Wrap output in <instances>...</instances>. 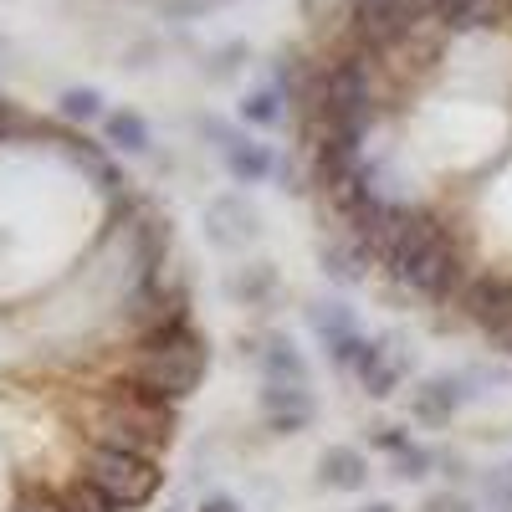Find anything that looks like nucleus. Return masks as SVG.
I'll return each instance as SVG.
<instances>
[{
    "label": "nucleus",
    "mask_w": 512,
    "mask_h": 512,
    "mask_svg": "<svg viewBox=\"0 0 512 512\" xmlns=\"http://www.w3.org/2000/svg\"><path fill=\"white\" fill-rule=\"evenodd\" d=\"M303 318H308V328L318 333V344H338V338H349V333H359L364 323H359V313H354V303L344 292H328V297H313V303L303 308Z\"/></svg>",
    "instance_id": "a211bd4d"
},
{
    "label": "nucleus",
    "mask_w": 512,
    "mask_h": 512,
    "mask_svg": "<svg viewBox=\"0 0 512 512\" xmlns=\"http://www.w3.org/2000/svg\"><path fill=\"white\" fill-rule=\"evenodd\" d=\"M103 144L118 149V154H149L154 149V134H149V123L134 108H118V113L103 118Z\"/></svg>",
    "instance_id": "6ab92c4d"
},
{
    "label": "nucleus",
    "mask_w": 512,
    "mask_h": 512,
    "mask_svg": "<svg viewBox=\"0 0 512 512\" xmlns=\"http://www.w3.org/2000/svg\"><path fill=\"white\" fill-rule=\"evenodd\" d=\"M200 134L216 144V154H221V164L231 169V180L236 185H267L272 175H277V149L272 144H256L251 134H241V128H231V123H221V118H200Z\"/></svg>",
    "instance_id": "9d476101"
},
{
    "label": "nucleus",
    "mask_w": 512,
    "mask_h": 512,
    "mask_svg": "<svg viewBox=\"0 0 512 512\" xmlns=\"http://www.w3.org/2000/svg\"><path fill=\"white\" fill-rule=\"evenodd\" d=\"M374 123H379V62L349 41V52L323 62V134H318V144L333 139V144L364 149Z\"/></svg>",
    "instance_id": "20e7f679"
},
{
    "label": "nucleus",
    "mask_w": 512,
    "mask_h": 512,
    "mask_svg": "<svg viewBox=\"0 0 512 512\" xmlns=\"http://www.w3.org/2000/svg\"><path fill=\"white\" fill-rule=\"evenodd\" d=\"M384 277H390L400 292H410L415 303L451 308L456 292H461V282L472 277V267H466V256H461L451 226L436 216V210H425L420 226H415V236H410V246H405V256H400V262L384 272Z\"/></svg>",
    "instance_id": "39448f33"
},
{
    "label": "nucleus",
    "mask_w": 512,
    "mask_h": 512,
    "mask_svg": "<svg viewBox=\"0 0 512 512\" xmlns=\"http://www.w3.org/2000/svg\"><path fill=\"white\" fill-rule=\"evenodd\" d=\"M415 512H477V497L466 487H436L431 497H420Z\"/></svg>",
    "instance_id": "a878e982"
},
{
    "label": "nucleus",
    "mask_w": 512,
    "mask_h": 512,
    "mask_svg": "<svg viewBox=\"0 0 512 512\" xmlns=\"http://www.w3.org/2000/svg\"><path fill=\"white\" fill-rule=\"evenodd\" d=\"M226 292H231L236 308L267 313V308H277V297H282V272H277L272 256H246L241 267H231Z\"/></svg>",
    "instance_id": "4468645a"
},
{
    "label": "nucleus",
    "mask_w": 512,
    "mask_h": 512,
    "mask_svg": "<svg viewBox=\"0 0 512 512\" xmlns=\"http://www.w3.org/2000/svg\"><path fill=\"white\" fill-rule=\"evenodd\" d=\"M11 512H62V487H52V482H21Z\"/></svg>",
    "instance_id": "393cba45"
},
{
    "label": "nucleus",
    "mask_w": 512,
    "mask_h": 512,
    "mask_svg": "<svg viewBox=\"0 0 512 512\" xmlns=\"http://www.w3.org/2000/svg\"><path fill=\"white\" fill-rule=\"evenodd\" d=\"M256 236H262V216H256V205L246 195H216L205 205V241L216 251H251Z\"/></svg>",
    "instance_id": "f8f14e48"
},
{
    "label": "nucleus",
    "mask_w": 512,
    "mask_h": 512,
    "mask_svg": "<svg viewBox=\"0 0 512 512\" xmlns=\"http://www.w3.org/2000/svg\"><path fill=\"white\" fill-rule=\"evenodd\" d=\"M349 41L364 47L374 62H400V57H436V41L446 36L436 21L431 0H349Z\"/></svg>",
    "instance_id": "7ed1b4c3"
},
{
    "label": "nucleus",
    "mask_w": 512,
    "mask_h": 512,
    "mask_svg": "<svg viewBox=\"0 0 512 512\" xmlns=\"http://www.w3.org/2000/svg\"><path fill=\"white\" fill-rule=\"evenodd\" d=\"M175 431H180V405L149 395L144 384L123 374L93 384L82 395V436L98 446H123V451L164 461V451L175 446Z\"/></svg>",
    "instance_id": "f257e3e1"
},
{
    "label": "nucleus",
    "mask_w": 512,
    "mask_h": 512,
    "mask_svg": "<svg viewBox=\"0 0 512 512\" xmlns=\"http://www.w3.org/2000/svg\"><path fill=\"white\" fill-rule=\"evenodd\" d=\"M436 466H441V451L436 446L410 441L400 456H390V477L395 482H425V477H436Z\"/></svg>",
    "instance_id": "412c9836"
},
{
    "label": "nucleus",
    "mask_w": 512,
    "mask_h": 512,
    "mask_svg": "<svg viewBox=\"0 0 512 512\" xmlns=\"http://www.w3.org/2000/svg\"><path fill=\"white\" fill-rule=\"evenodd\" d=\"M118 374L144 384L149 395H159L169 405H185L205 384V374H210V338L200 333L195 313L154 323V328L134 333V344H128Z\"/></svg>",
    "instance_id": "f03ea898"
},
{
    "label": "nucleus",
    "mask_w": 512,
    "mask_h": 512,
    "mask_svg": "<svg viewBox=\"0 0 512 512\" xmlns=\"http://www.w3.org/2000/svg\"><path fill=\"white\" fill-rule=\"evenodd\" d=\"M436 477H446V487H461V482H472V466H466V456H451V451H441Z\"/></svg>",
    "instance_id": "cd10ccee"
},
{
    "label": "nucleus",
    "mask_w": 512,
    "mask_h": 512,
    "mask_svg": "<svg viewBox=\"0 0 512 512\" xmlns=\"http://www.w3.org/2000/svg\"><path fill=\"white\" fill-rule=\"evenodd\" d=\"M256 415H262V425L282 441L303 436L318 420V390L313 384H262V390H256Z\"/></svg>",
    "instance_id": "9b49d317"
},
{
    "label": "nucleus",
    "mask_w": 512,
    "mask_h": 512,
    "mask_svg": "<svg viewBox=\"0 0 512 512\" xmlns=\"http://www.w3.org/2000/svg\"><path fill=\"white\" fill-rule=\"evenodd\" d=\"M62 512H123L113 497H103L93 482H82V477H72L67 487H62Z\"/></svg>",
    "instance_id": "b1692460"
},
{
    "label": "nucleus",
    "mask_w": 512,
    "mask_h": 512,
    "mask_svg": "<svg viewBox=\"0 0 512 512\" xmlns=\"http://www.w3.org/2000/svg\"><path fill=\"white\" fill-rule=\"evenodd\" d=\"M164 512H185V507H180V502H175V507H164Z\"/></svg>",
    "instance_id": "7c9ffc66"
},
{
    "label": "nucleus",
    "mask_w": 512,
    "mask_h": 512,
    "mask_svg": "<svg viewBox=\"0 0 512 512\" xmlns=\"http://www.w3.org/2000/svg\"><path fill=\"white\" fill-rule=\"evenodd\" d=\"M256 374H262V384H313V364L308 354L292 344L287 333H256Z\"/></svg>",
    "instance_id": "2eb2a0df"
},
{
    "label": "nucleus",
    "mask_w": 512,
    "mask_h": 512,
    "mask_svg": "<svg viewBox=\"0 0 512 512\" xmlns=\"http://www.w3.org/2000/svg\"><path fill=\"white\" fill-rule=\"evenodd\" d=\"M451 308L461 323L487 333L502 354H512V272H472Z\"/></svg>",
    "instance_id": "6e6552de"
},
{
    "label": "nucleus",
    "mask_w": 512,
    "mask_h": 512,
    "mask_svg": "<svg viewBox=\"0 0 512 512\" xmlns=\"http://www.w3.org/2000/svg\"><path fill=\"white\" fill-rule=\"evenodd\" d=\"M507 16H512V0H507Z\"/></svg>",
    "instance_id": "2f4dec72"
},
{
    "label": "nucleus",
    "mask_w": 512,
    "mask_h": 512,
    "mask_svg": "<svg viewBox=\"0 0 512 512\" xmlns=\"http://www.w3.org/2000/svg\"><path fill=\"white\" fill-rule=\"evenodd\" d=\"M77 477L93 482L103 497H113L123 512H139L164 487V461L159 456H139V451H123V446L88 441L82 456H77Z\"/></svg>",
    "instance_id": "423d86ee"
},
{
    "label": "nucleus",
    "mask_w": 512,
    "mask_h": 512,
    "mask_svg": "<svg viewBox=\"0 0 512 512\" xmlns=\"http://www.w3.org/2000/svg\"><path fill=\"white\" fill-rule=\"evenodd\" d=\"M313 472H318V487H323V492H364L369 477H374V461H369L359 446L338 441V446H323V451H318Z\"/></svg>",
    "instance_id": "dca6fc26"
},
{
    "label": "nucleus",
    "mask_w": 512,
    "mask_h": 512,
    "mask_svg": "<svg viewBox=\"0 0 512 512\" xmlns=\"http://www.w3.org/2000/svg\"><path fill=\"white\" fill-rule=\"evenodd\" d=\"M410 374H415V354H410L405 333H369L359 364L349 369V379L359 384L369 400H390Z\"/></svg>",
    "instance_id": "1a4fd4ad"
},
{
    "label": "nucleus",
    "mask_w": 512,
    "mask_h": 512,
    "mask_svg": "<svg viewBox=\"0 0 512 512\" xmlns=\"http://www.w3.org/2000/svg\"><path fill=\"white\" fill-rule=\"evenodd\" d=\"M241 57H246V47H241V41L221 47L216 57H210V77H231V72H241Z\"/></svg>",
    "instance_id": "bb28decb"
},
{
    "label": "nucleus",
    "mask_w": 512,
    "mask_h": 512,
    "mask_svg": "<svg viewBox=\"0 0 512 512\" xmlns=\"http://www.w3.org/2000/svg\"><path fill=\"white\" fill-rule=\"evenodd\" d=\"M410 441H415V431H410L405 420H369L364 425V446L379 451V456H400Z\"/></svg>",
    "instance_id": "4be33fe9"
},
{
    "label": "nucleus",
    "mask_w": 512,
    "mask_h": 512,
    "mask_svg": "<svg viewBox=\"0 0 512 512\" xmlns=\"http://www.w3.org/2000/svg\"><path fill=\"white\" fill-rule=\"evenodd\" d=\"M359 512H400V507H395V502H384V497H379V502H364Z\"/></svg>",
    "instance_id": "c756f323"
},
{
    "label": "nucleus",
    "mask_w": 512,
    "mask_h": 512,
    "mask_svg": "<svg viewBox=\"0 0 512 512\" xmlns=\"http://www.w3.org/2000/svg\"><path fill=\"white\" fill-rule=\"evenodd\" d=\"M287 93H282V82L272 77V82H262V88H251L246 98H241V118L251 123V128H277V123H287Z\"/></svg>",
    "instance_id": "aec40b11"
},
{
    "label": "nucleus",
    "mask_w": 512,
    "mask_h": 512,
    "mask_svg": "<svg viewBox=\"0 0 512 512\" xmlns=\"http://www.w3.org/2000/svg\"><path fill=\"white\" fill-rule=\"evenodd\" d=\"M497 369H436L410 384V425L420 431H446V425L487 395V384H497Z\"/></svg>",
    "instance_id": "0eeeda50"
},
{
    "label": "nucleus",
    "mask_w": 512,
    "mask_h": 512,
    "mask_svg": "<svg viewBox=\"0 0 512 512\" xmlns=\"http://www.w3.org/2000/svg\"><path fill=\"white\" fill-rule=\"evenodd\" d=\"M195 512H246V507H241V502H236L231 492H205Z\"/></svg>",
    "instance_id": "c85d7f7f"
},
{
    "label": "nucleus",
    "mask_w": 512,
    "mask_h": 512,
    "mask_svg": "<svg viewBox=\"0 0 512 512\" xmlns=\"http://www.w3.org/2000/svg\"><path fill=\"white\" fill-rule=\"evenodd\" d=\"M318 267H323V277L333 282V292L359 287V282H369V272H374L364 241H359L354 231H338V226H333L328 236H318Z\"/></svg>",
    "instance_id": "ddd939ff"
},
{
    "label": "nucleus",
    "mask_w": 512,
    "mask_h": 512,
    "mask_svg": "<svg viewBox=\"0 0 512 512\" xmlns=\"http://www.w3.org/2000/svg\"><path fill=\"white\" fill-rule=\"evenodd\" d=\"M57 113H62L67 123H98V118H108L98 88H67V93L57 98Z\"/></svg>",
    "instance_id": "5701e85b"
},
{
    "label": "nucleus",
    "mask_w": 512,
    "mask_h": 512,
    "mask_svg": "<svg viewBox=\"0 0 512 512\" xmlns=\"http://www.w3.org/2000/svg\"><path fill=\"white\" fill-rule=\"evenodd\" d=\"M436 6V21L446 36H472V31H487L502 21L507 0H431Z\"/></svg>",
    "instance_id": "f3484780"
}]
</instances>
